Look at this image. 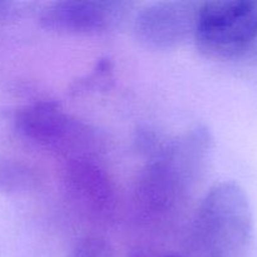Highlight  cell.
Segmentation results:
<instances>
[{"instance_id": "cell-7", "label": "cell", "mask_w": 257, "mask_h": 257, "mask_svg": "<svg viewBox=\"0 0 257 257\" xmlns=\"http://www.w3.org/2000/svg\"><path fill=\"white\" fill-rule=\"evenodd\" d=\"M65 183L70 196L93 215L109 216L117 205L115 186L107 171L88 156H77L68 162Z\"/></svg>"}, {"instance_id": "cell-10", "label": "cell", "mask_w": 257, "mask_h": 257, "mask_svg": "<svg viewBox=\"0 0 257 257\" xmlns=\"http://www.w3.org/2000/svg\"><path fill=\"white\" fill-rule=\"evenodd\" d=\"M18 166L4 163L0 165V187L4 190H18L28 182L29 176L24 173Z\"/></svg>"}, {"instance_id": "cell-6", "label": "cell", "mask_w": 257, "mask_h": 257, "mask_svg": "<svg viewBox=\"0 0 257 257\" xmlns=\"http://www.w3.org/2000/svg\"><path fill=\"white\" fill-rule=\"evenodd\" d=\"M124 3L64 0L48 5L40 14L44 29L62 34H97L117 23Z\"/></svg>"}, {"instance_id": "cell-2", "label": "cell", "mask_w": 257, "mask_h": 257, "mask_svg": "<svg viewBox=\"0 0 257 257\" xmlns=\"http://www.w3.org/2000/svg\"><path fill=\"white\" fill-rule=\"evenodd\" d=\"M252 236L247 195L232 181L216 183L201 201L190 230L193 257H245Z\"/></svg>"}, {"instance_id": "cell-3", "label": "cell", "mask_w": 257, "mask_h": 257, "mask_svg": "<svg viewBox=\"0 0 257 257\" xmlns=\"http://www.w3.org/2000/svg\"><path fill=\"white\" fill-rule=\"evenodd\" d=\"M193 37L207 57L225 59L241 54L257 37V2L216 0L200 4Z\"/></svg>"}, {"instance_id": "cell-4", "label": "cell", "mask_w": 257, "mask_h": 257, "mask_svg": "<svg viewBox=\"0 0 257 257\" xmlns=\"http://www.w3.org/2000/svg\"><path fill=\"white\" fill-rule=\"evenodd\" d=\"M17 132L25 140L50 150H72L82 145L88 130L53 100H39L20 108L14 118Z\"/></svg>"}, {"instance_id": "cell-11", "label": "cell", "mask_w": 257, "mask_h": 257, "mask_svg": "<svg viewBox=\"0 0 257 257\" xmlns=\"http://www.w3.org/2000/svg\"><path fill=\"white\" fill-rule=\"evenodd\" d=\"M22 13L19 3L0 0V23H9L19 18Z\"/></svg>"}, {"instance_id": "cell-12", "label": "cell", "mask_w": 257, "mask_h": 257, "mask_svg": "<svg viewBox=\"0 0 257 257\" xmlns=\"http://www.w3.org/2000/svg\"><path fill=\"white\" fill-rule=\"evenodd\" d=\"M163 257H183V256H178V255H167V256H163Z\"/></svg>"}, {"instance_id": "cell-5", "label": "cell", "mask_w": 257, "mask_h": 257, "mask_svg": "<svg viewBox=\"0 0 257 257\" xmlns=\"http://www.w3.org/2000/svg\"><path fill=\"white\" fill-rule=\"evenodd\" d=\"M200 4L160 2L146 7L135 20V34L152 49H171L193 35Z\"/></svg>"}, {"instance_id": "cell-9", "label": "cell", "mask_w": 257, "mask_h": 257, "mask_svg": "<svg viewBox=\"0 0 257 257\" xmlns=\"http://www.w3.org/2000/svg\"><path fill=\"white\" fill-rule=\"evenodd\" d=\"M70 257H113L109 243L97 236H87L77 242Z\"/></svg>"}, {"instance_id": "cell-1", "label": "cell", "mask_w": 257, "mask_h": 257, "mask_svg": "<svg viewBox=\"0 0 257 257\" xmlns=\"http://www.w3.org/2000/svg\"><path fill=\"white\" fill-rule=\"evenodd\" d=\"M212 138L197 124L182 137L166 142L138 176L135 203L143 220L161 221L175 212L187 197L210 152Z\"/></svg>"}, {"instance_id": "cell-8", "label": "cell", "mask_w": 257, "mask_h": 257, "mask_svg": "<svg viewBox=\"0 0 257 257\" xmlns=\"http://www.w3.org/2000/svg\"><path fill=\"white\" fill-rule=\"evenodd\" d=\"M113 78V64L109 58H102L97 62L92 73L85 75L84 78L75 80L70 87V93L75 95L83 93L93 92V90L102 89L112 83Z\"/></svg>"}]
</instances>
